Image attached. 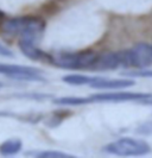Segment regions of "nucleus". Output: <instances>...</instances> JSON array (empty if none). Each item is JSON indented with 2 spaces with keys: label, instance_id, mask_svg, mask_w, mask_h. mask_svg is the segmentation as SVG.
Masks as SVG:
<instances>
[{
  "label": "nucleus",
  "instance_id": "1",
  "mask_svg": "<svg viewBox=\"0 0 152 158\" xmlns=\"http://www.w3.org/2000/svg\"><path fill=\"white\" fill-rule=\"evenodd\" d=\"M45 29L43 19L37 17L25 16L16 17L8 20H4L1 24V31L6 36L19 37V40H32L38 43Z\"/></svg>",
  "mask_w": 152,
  "mask_h": 158
},
{
  "label": "nucleus",
  "instance_id": "17",
  "mask_svg": "<svg viewBox=\"0 0 152 158\" xmlns=\"http://www.w3.org/2000/svg\"><path fill=\"white\" fill-rule=\"evenodd\" d=\"M4 17H5V13H4V12H2L1 10H0V20H1V19H2Z\"/></svg>",
  "mask_w": 152,
  "mask_h": 158
},
{
  "label": "nucleus",
  "instance_id": "2",
  "mask_svg": "<svg viewBox=\"0 0 152 158\" xmlns=\"http://www.w3.org/2000/svg\"><path fill=\"white\" fill-rule=\"evenodd\" d=\"M96 54L94 51H58L50 54V63L62 69H90L95 60Z\"/></svg>",
  "mask_w": 152,
  "mask_h": 158
},
{
  "label": "nucleus",
  "instance_id": "8",
  "mask_svg": "<svg viewBox=\"0 0 152 158\" xmlns=\"http://www.w3.org/2000/svg\"><path fill=\"white\" fill-rule=\"evenodd\" d=\"M18 47L23 55L26 56L32 61H38V62H50V54L40 50L37 47V43L27 40H19Z\"/></svg>",
  "mask_w": 152,
  "mask_h": 158
},
{
  "label": "nucleus",
  "instance_id": "5",
  "mask_svg": "<svg viewBox=\"0 0 152 158\" xmlns=\"http://www.w3.org/2000/svg\"><path fill=\"white\" fill-rule=\"evenodd\" d=\"M0 74L5 75L10 79L17 81H27V82H45L43 71L20 64L0 63Z\"/></svg>",
  "mask_w": 152,
  "mask_h": 158
},
{
  "label": "nucleus",
  "instance_id": "6",
  "mask_svg": "<svg viewBox=\"0 0 152 158\" xmlns=\"http://www.w3.org/2000/svg\"><path fill=\"white\" fill-rule=\"evenodd\" d=\"M152 96L151 93H138V92H109L101 94L90 95V102H127V101H143Z\"/></svg>",
  "mask_w": 152,
  "mask_h": 158
},
{
  "label": "nucleus",
  "instance_id": "3",
  "mask_svg": "<svg viewBox=\"0 0 152 158\" xmlns=\"http://www.w3.org/2000/svg\"><path fill=\"white\" fill-rule=\"evenodd\" d=\"M104 151L121 157H138L150 153L151 146L145 140L125 137L118 139L117 142L107 144L104 148Z\"/></svg>",
  "mask_w": 152,
  "mask_h": 158
},
{
  "label": "nucleus",
  "instance_id": "15",
  "mask_svg": "<svg viewBox=\"0 0 152 158\" xmlns=\"http://www.w3.org/2000/svg\"><path fill=\"white\" fill-rule=\"evenodd\" d=\"M13 96L18 99H30V100H38V101L45 100L49 98V95L39 94V93H20V94H14Z\"/></svg>",
  "mask_w": 152,
  "mask_h": 158
},
{
  "label": "nucleus",
  "instance_id": "13",
  "mask_svg": "<svg viewBox=\"0 0 152 158\" xmlns=\"http://www.w3.org/2000/svg\"><path fill=\"white\" fill-rule=\"evenodd\" d=\"M30 156H35V157L38 158H74V156L69 155V153H64L61 151H39V152H36V153H32Z\"/></svg>",
  "mask_w": 152,
  "mask_h": 158
},
{
  "label": "nucleus",
  "instance_id": "7",
  "mask_svg": "<svg viewBox=\"0 0 152 158\" xmlns=\"http://www.w3.org/2000/svg\"><path fill=\"white\" fill-rule=\"evenodd\" d=\"M118 67H120V58L118 51H107L102 54H96L95 60L89 70H114Z\"/></svg>",
  "mask_w": 152,
  "mask_h": 158
},
{
  "label": "nucleus",
  "instance_id": "14",
  "mask_svg": "<svg viewBox=\"0 0 152 158\" xmlns=\"http://www.w3.org/2000/svg\"><path fill=\"white\" fill-rule=\"evenodd\" d=\"M124 76L126 77H143V79H152V69H137L132 71H124Z\"/></svg>",
  "mask_w": 152,
  "mask_h": 158
},
{
  "label": "nucleus",
  "instance_id": "12",
  "mask_svg": "<svg viewBox=\"0 0 152 158\" xmlns=\"http://www.w3.org/2000/svg\"><path fill=\"white\" fill-rule=\"evenodd\" d=\"M93 80V76H86V75H81V74H72V75H65L62 77V81L68 83V85H72V86H86V85H90Z\"/></svg>",
  "mask_w": 152,
  "mask_h": 158
},
{
  "label": "nucleus",
  "instance_id": "10",
  "mask_svg": "<svg viewBox=\"0 0 152 158\" xmlns=\"http://www.w3.org/2000/svg\"><path fill=\"white\" fill-rule=\"evenodd\" d=\"M23 148V143L18 138L7 139L0 145V155L1 156H14L19 153Z\"/></svg>",
  "mask_w": 152,
  "mask_h": 158
},
{
  "label": "nucleus",
  "instance_id": "4",
  "mask_svg": "<svg viewBox=\"0 0 152 158\" xmlns=\"http://www.w3.org/2000/svg\"><path fill=\"white\" fill-rule=\"evenodd\" d=\"M121 67L143 69L152 65V47L147 43H138L133 48L118 51Z\"/></svg>",
  "mask_w": 152,
  "mask_h": 158
},
{
  "label": "nucleus",
  "instance_id": "16",
  "mask_svg": "<svg viewBox=\"0 0 152 158\" xmlns=\"http://www.w3.org/2000/svg\"><path fill=\"white\" fill-rule=\"evenodd\" d=\"M0 56L1 57H6V58H10V57H13L14 54L12 52L11 49H8L6 45H4L2 43H0Z\"/></svg>",
  "mask_w": 152,
  "mask_h": 158
},
{
  "label": "nucleus",
  "instance_id": "11",
  "mask_svg": "<svg viewBox=\"0 0 152 158\" xmlns=\"http://www.w3.org/2000/svg\"><path fill=\"white\" fill-rule=\"evenodd\" d=\"M52 102L57 106H82L90 102V99L83 98V96H62V98H56L52 100Z\"/></svg>",
  "mask_w": 152,
  "mask_h": 158
},
{
  "label": "nucleus",
  "instance_id": "9",
  "mask_svg": "<svg viewBox=\"0 0 152 158\" xmlns=\"http://www.w3.org/2000/svg\"><path fill=\"white\" fill-rule=\"evenodd\" d=\"M134 85L133 80L128 79H106L100 76H93V80L90 82V87L95 89H121L127 88Z\"/></svg>",
  "mask_w": 152,
  "mask_h": 158
}]
</instances>
